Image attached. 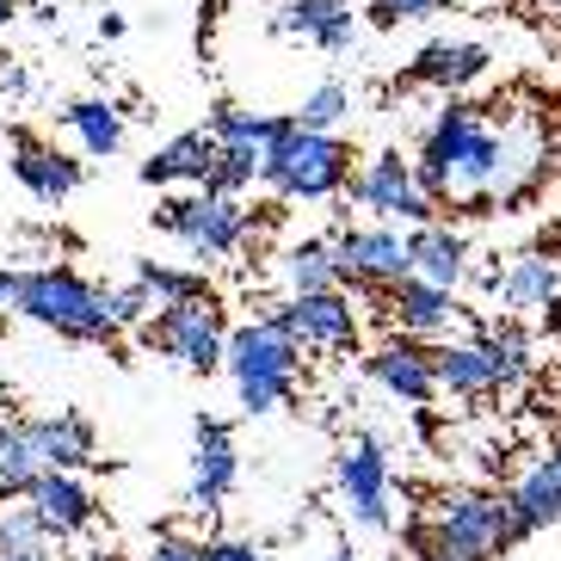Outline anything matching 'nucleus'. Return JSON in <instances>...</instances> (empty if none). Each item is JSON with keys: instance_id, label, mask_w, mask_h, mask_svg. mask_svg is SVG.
<instances>
[{"instance_id": "nucleus-1", "label": "nucleus", "mask_w": 561, "mask_h": 561, "mask_svg": "<svg viewBox=\"0 0 561 561\" xmlns=\"http://www.w3.org/2000/svg\"><path fill=\"white\" fill-rule=\"evenodd\" d=\"M494 105H462L450 100L445 112L420 136V180L438 204H469L488 210L500 198V173H506V117H488Z\"/></svg>"}, {"instance_id": "nucleus-2", "label": "nucleus", "mask_w": 561, "mask_h": 561, "mask_svg": "<svg viewBox=\"0 0 561 561\" xmlns=\"http://www.w3.org/2000/svg\"><path fill=\"white\" fill-rule=\"evenodd\" d=\"M506 543H518V518L494 488H450L426 525H408L413 561H494Z\"/></svg>"}, {"instance_id": "nucleus-3", "label": "nucleus", "mask_w": 561, "mask_h": 561, "mask_svg": "<svg viewBox=\"0 0 561 561\" xmlns=\"http://www.w3.org/2000/svg\"><path fill=\"white\" fill-rule=\"evenodd\" d=\"M297 364H302V340L284 328L278 314L248 321L229 333V377L234 396L248 413H278L297 396Z\"/></svg>"}, {"instance_id": "nucleus-4", "label": "nucleus", "mask_w": 561, "mask_h": 561, "mask_svg": "<svg viewBox=\"0 0 561 561\" xmlns=\"http://www.w3.org/2000/svg\"><path fill=\"white\" fill-rule=\"evenodd\" d=\"M93 450L100 445H93V426L81 413L7 420L0 426V494H32V481L50 469H87Z\"/></svg>"}, {"instance_id": "nucleus-5", "label": "nucleus", "mask_w": 561, "mask_h": 561, "mask_svg": "<svg viewBox=\"0 0 561 561\" xmlns=\"http://www.w3.org/2000/svg\"><path fill=\"white\" fill-rule=\"evenodd\" d=\"M260 180L278 198H333L352 180V149L333 130H309L302 117H284L278 136L265 142Z\"/></svg>"}, {"instance_id": "nucleus-6", "label": "nucleus", "mask_w": 561, "mask_h": 561, "mask_svg": "<svg viewBox=\"0 0 561 561\" xmlns=\"http://www.w3.org/2000/svg\"><path fill=\"white\" fill-rule=\"evenodd\" d=\"M13 309L37 328H56L62 340H112L117 321H112V297L100 284H87L81 272H19V290H13Z\"/></svg>"}, {"instance_id": "nucleus-7", "label": "nucleus", "mask_w": 561, "mask_h": 561, "mask_svg": "<svg viewBox=\"0 0 561 561\" xmlns=\"http://www.w3.org/2000/svg\"><path fill=\"white\" fill-rule=\"evenodd\" d=\"M154 222L167 234H180L198 260H222V253H234L248 241V210H241V198L210 192V185H198V198H167L154 210Z\"/></svg>"}, {"instance_id": "nucleus-8", "label": "nucleus", "mask_w": 561, "mask_h": 561, "mask_svg": "<svg viewBox=\"0 0 561 561\" xmlns=\"http://www.w3.org/2000/svg\"><path fill=\"white\" fill-rule=\"evenodd\" d=\"M149 346H161L173 364L185 370H216V364H229V328H222V309L216 297H198V302H161L149 328Z\"/></svg>"}, {"instance_id": "nucleus-9", "label": "nucleus", "mask_w": 561, "mask_h": 561, "mask_svg": "<svg viewBox=\"0 0 561 561\" xmlns=\"http://www.w3.org/2000/svg\"><path fill=\"white\" fill-rule=\"evenodd\" d=\"M352 198L364 210H377L382 222H438V198L426 192L420 180V161H401V149H382L377 161L364 167L358 180H352Z\"/></svg>"}, {"instance_id": "nucleus-10", "label": "nucleus", "mask_w": 561, "mask_h": 561, "mask_svg": "<svg viewBox=\"0 0 561 561\" xmlns=\"http://www.w3.org/2000/svg\"><path fill=\"white\" fill-rule=\"evenodd\" d=\"M272 314H278L309 352H352L358 346V333H364L346 290H302V297H290L284 309H272Z\"/></svg>"}, {"instance_id": "nucleus-11", "label": "nucleus", "mask_w": 561, "mask_h": 561, "mask_svg": "<svg viewBox=\"0 0 561 561\" xmlns=\"http://www.w3.org/2000/svg\"><path fill=\"white\" fill-rule=\"evenodd\" d=\"M340 500L358 525L382 530L389 525V457L370 432H358L346 450H340Z\"/></svg>"}, {"instance_id": "nucleus-12", "label": "nucleus", "mask_w": 561, "mask_h": 561, "mask_svg": "<svg viewBox=\"0 0 561 561\" xmlns=\"http://www.w3.org/2000/svg\"><path fill=\"white\" fill-rule=\"evenodd\" d=\"M333 248H340L346 284H358V290H389L413 272V241H401L396 229H346Z\"/></svg>"}, {"instance_id": "nucleus-13", "label": "nucleus", "mask_w": 561, "mask_h": 561, "mask_svg": "<svg viewBox=\"0 0 561 561\" xmlns=\"http://www.w3.org/2000/svg\"><path fill=\"white\" fill-rule=\"evenodd\" d=\"M364 370H370V382H382L396 401H408V408H420V401H432L445 389V382H438V352H426V340H408V333L370 352Z\"/></svg>"}, {"instance_id": "nucleus-14", "label": "nucleus", "mask_w": 561, "mask_h": 561, "mask_svg": "<svg viewBox=\"0 0 561 561\" xmlns=\"http://www.w3.org/2000/svg\"><path fill=\"white\" fill-rule=\"evenodd\" d=\"M382 309H389V321H396L408 340H438V333H450V321L462 314L457 297H450V284H432V278H420V272L389 284V290H382Z\"/></svg>"}, {"instance_id": "nucleus-15", "label": "nucleus", "mask_w": 561, "mask_h": 561, "mask_svg": "<svg viewBox=\"0 0 561 561\" xmlns=\"http://www.w3.org/2000/svg\"><path fill=\"white\" fill-rule=\"evenodd\" d=\"M241 481V457H234V438L222 420L198 413V457H192V506H222Z\"/></svg>"}, {"instance_id": "nucleus-16", "label": "nucleus", "mask_w": 561, "mask_h": 561, "mask_svg": "<svg viewBox=\"0 0 561 561\" xmlns=\"http://www.w3.org/2000/svg\"><path fill=\"white\" fill-rule=\"evenodd\" d=\"M272 25L314 50H352V37H358V13H352V0H284Z\"/></svg>"}, {"instance_id": "nucleus-17", "label": "nucleus", "mask_w": 561, "mask_h": 561, "mask_svg": "<svg viewBox=\"0 0 561 561\" xmlns=\"http://www.w3.org/2000/svg\"><path fill=\"white\" fill-rule=\"evenodd\" d=\"M13 173L37 204H62V198L81 192V161H68L62 149H44V142L25 136V130L13 136Z\"/></svg>"}, {"instance_id": "nucleus-18", "label": "nucleus", "mask_w": 561, "mask_h": 561, "mask_svg": "<svg viewBox=\"0 0 561 561\" xmlns=\"http://www.w3.org/2000/svg\"><path fill=\"white\" fill-rule=\"evenodd\" d=\"M25 506L44 518L50 537H75V530L93 525V494H87V481H75V469H50V476L32 481V494Z\"/></svg>"}, {"instance_id": "nucleus-19", "label": "nucleus", "mask_w": 561, "mask_h": 561, "mask_svg": "<svg viewBox=\"0 0 561 561\" xmlns=\"http://www.w3.org/2000/svg\"><path fill=\"white\" fill-rule=\"evenodd\" d=\"M488 62H494V56H488V44H426V50L413 56L408 62V81L413 87H438V93H462V87L469 81H481V75H488Z\"/></svg>"}, {"instance_id": "nucleus-20", "label": "nucleus", "mask_w": 561, "mask_h": 561, "mask_svg": "<svg viewBox=\"0 0 561 561\" xmlns=\"http://www.w3.org/2000/svg\"><path fill=\"white\" fill-rule=\"evenodd\" d=\"M216 142L210 130H185L173 136L167 149H154L142 161V185H210V167H216Z\"/></svg>"}, {"instance_id": "nucleus-21", "label": "nucleus", "mask_w": 561, "mask_h": 561, "mask_svg": "<svg viewBox=\"0 0 561 561\" xmlns=\"http://www.w3.org/2000/svg\"><path fill=\"white\" fill-rule=\"evenodd\" d=\"M506 494H512V518H518V537H537L543 525H556V518H561V462H556V450L530 462V469H525L518 481H512Z\"/></svg>"}, {"instance_id": "nucleus-22", "label": "nucleus", "mask_w": 561, "mask_h": 561, "mask_svg": "<svg viewBox=\"0 0 561 561\" xmlns=\"http://www.w3.org/2000/svg\"><path fill=\"white\" fill-rule=\"evenodd\" d=\"M438 382H445L450 396H500L506 389V377H500L494 364V346L488 340H469V346H438Z\"/></svg>"}, {"instance_id": "nucleus-23", "label": "nucleus", "mask_w": 561, "mask_h": 561, "mask_svg": "<svg viewBox=\"0 0 561 561\" xmlns=\"http://www.w3.org/2000/svg\"><path fill=\"white\" fill-rule=\"evenodd\" d=\"M408 241H413V272H420V278H432V284H450V290H457L462 272H469V241H462L450 222H420Z\"/></svg>"}, {"instance_id": "nucleus-24", "label": "nucleus", "mask_w": 561, "mask_h": 561, "mask_svg": "<svg viewBox=\"0 0 561 561\" xmlns=\"http://www.w3.org/2000/svg\"><path fill=\"white\" fill-rule=\"evenodd\" d=\"M500 297L512 309H549L561 297V260H549V253H518L506 265V278H500Z\"/></svg>"}, {"instance_id": "nucleus-25", "label": "nucleus", "mask_w": 561, "mask_h": 561, "mask_svg": "<svg viewBox=\"0 0 561 561\" xmlns=\"http://www.w3.org/2000/svg\"><path fill=\"white\" fill-rule=\"evenodd\" d=\"M284 284H290V297H302V290H340L346 284L340 248L333 241H297V248L284 253Z\"/></svg>"}, {"instance_id": "nucleus-26", "label": "nucleus", "mask_w": 561, "mask_h": 561, "mask_svg": "<svg viewBox=\"0 0 561 561\" xmlns=\"http://www.w3.org/2000/svg\"><path fill=\"white\" fill-rule=\"evenodd\" d=\"M62 124L81 136L87 154H117L124 149V112H117L112 100H75L62 112Z\"/></svg>"}, {"instance_id": "nucleus-27", "label": "nucleus", "mask_w": 561, "mask_h": 561, "mask_svg": "<svg viewBox=\"0 0 561 561\" xmlns=\"http://www.w3.org/2000/svg\"><path fill=\"white\" fill-rule=\"evenodd\" d=\"M0 561H50V530L32 506L0 512Z\"/></svg>"}, {"instance_id": "nucleus-28", "label": "nucleus", "mask_w": 561, "mask_h": 561, "mask_svg": "<svg viewBox=\"0 0 561 561\" xmlns=\"http://www.w3.org/2000/svg\"><path fill=\"white\" fill-rule=\"evenodd\" d=\"M265 167V149L260 142H222L216 149V167H210V192H229V198H241L253 180H260Z\"/></svg>"}, {"instance_id": "nucleus-29", "label": "nucleus", "mask_w": 561, "mask_h": 561, "mask_svg": "<svg viewBox=\"0 0 561 561\" xmlns=\"http://www.w3.org/2000/svg\"><path fill=\"white\" fill-rule=\"evenodd\" d=\"M278 124L284 117H260V112H248V105H216L210 112V136L216 142H272L278 136Z\"/></svg>"}, {"instance_id": "nucleus-30", "label": "nucleus", "mask_w": 561, "mask_h": 561, "mask_svg": "<svg viewBox=\"0 0 561 561\" xmlns=\"http://www.w3.org/2000/svg\"><path fill=\"white\" fill-rule=\"evenodd\" d=\"M136 278L149 284L154 302H198V297H210V284H204L198 272H173V265H154V260L136 265Z\"/></svg>"}, {"instance_id": "nucleus-31", "label": "nucleus", "mask_w": 561, "mask_h": 561, "mask_svg": "<svg viewBox=\"0 0 561 561\" xmlns=\"http://www.w3.org/2000/svg\"><path fill=\"white\" fill-rule=\"evenodd\" d=\"M488 346H494V364H500V377H506V389H518V382L537 370V358H530V333L518 328H494V333H481Z\"/></svg>"}, {"instance_id": "nucleus-32", "label": "nucleus", "mask_w": 561, "mask_h": 561, "mask_svg": "<svg viewBox=\"0 0 561 561\" xmlns=\"http://www.w3.org/2000/svg\"><path fill=\"white\" fill-rule=\"evenodd\" d=\"M346 112H352V93H346L340 81H321V87L309 93V100H302V112H297V117L309 124V130H333V124H340Z\"/></svg>"}, {"instance_id": "nucleus-33", "label": "nucleus", "mask_w": 561, "mask_h": 561, "mask_svg": "<svg viewBox=\"0 0 561 561\" xmlns=\"http://www.w3.org/2000/svg\"><path fill=\"white\" fill-rule=\"evenodd\" d=\"M112 297V321H117V333L124 328H149V309H161V302L149 297V284L136 278V284H124V290H105Z\"/></svg>"}, {"instance_id": "nucleus-34", "label": "nucleus", "mask_w": 561, "mask_h": 561, "mask_svg": "<svg viewBox=\"0 0 561 561\" xmlns=\"http://www.w3.org/2000/svg\"><path fill=\"white\" fill-rule=\"evenodd\" d=\"M438 0H370V25H382V32H396V25H408V19H426Z\"/></svg>"}, {"instance_id": "nucleus-35", "label": "nucleus", "mask_w": 561, "mask_h": 561, "mask_svg": "<svg viewBox=\"0 0 561 561\" xmlns=\"http://www.w3.org/2000/svg\"><path fill=\"white\" fill-rule=\"evenodd\" d=\"M142 561H210V549H204V543H185V537H161V543H154Z\"/></svg>"}, {"instance_id": "nucleus-36", "label": "nucleus", "mask_w": 561, "mask_h": 561, "mask_svg": "<svg viewBox=\"0 0 561 561\" xmlns=\"http://www.w3.org/2000/svg\"><path fill=\"white\" fill-rule=\"evenodd\" d=\"M210 561H265V556L248 543H210Z\"/></svg>"}, {"instance_id": "nucleus-37", "label": "nucleus", "mask_w": 561, "mask_h": 561, "mask_svg": "<svg viewBox=\"0 0 561 561\" xmlns=\"http://www.w3.org/2000/svg\"><path fill=\"white\" fill-rule=\"evenodd\" d=\"M13 290H19V272H0V309L13 302Z\"/></svg>"}, {"instance_id": "nucleus-38", "label": "nucleus", "mask_w": 561, "mask_h": 561, "mask_svg": "<svg viewBox=\"0 0 561 561\" xmlns=\"http://www.w3.org/2000/svg\"><path fill=\"white\" fill-rule=\"evenodd\" d=\"M543 321H549V333H561V297H556V302H549V309H543Z\"/></svg>"}, {"instance_id": "nucleus-39", "label": "nucleus", "mask_w": 561, "mask_h": 561, "mask_svg": "<svg viewBox=\"0 0 561 561\" xmlns=\"http://www.w3.org/2000/svg\"><path fill=\"white\" fill-rule=\"evenodd\" d=\"M7 19H13V0H0V32H7Z\"/></svg>"}, {"instance_id": "nucleus-40", "label": "nucleus", "mask_w": 561, "mask_h": 561, "mask_svg": "<svg viewBox=\"0 0 561 561\" xmlns=\"http://www.w3.org/2000/svg\"><path fill=\"white\" fill-rule=\"evenodd\" d=\"M328 561H352V549H340V556H328Z\"/></svg>"}, {"instance_id": "nucleus-41", "label": "nucleus", "mask_w": 561, "mask_h": 561, "mask_svg": "<svg viewBox=\"0 0 561 561\" xmlns=\"http://www.w3.org/2000/svg\"><path fill=\"white\" fill-rule=\"evenodd\" d=\"M549 450H556V462H561V438H556V445H549Z\"/></svg>"}, {"instance_id": "nucleus-42", "label": "nucleus", "mask_w": 561, "mask_h": 561, "mask_svg": "<svg viewBox=\"0 0 561 561\" xmlns=\"http://www.w3.org/2000/svg\"><path fill=\"white\" fill-rule=\"evenodd\" d=\"M0 333H7V309H0Z\"/></svg>"}, {"instance_id": "nucleus-43", "label": "nucleus", "mask_w": 561, "mask_h": 561, "mask_svg": "<svg viewBox=\"0 0 561 561\" xmlns=\"http://www.w3.org/2000/svg\"><path fill=\"white\" fill-rule=\"evenodd\" d=\"M543 7H561V0H543Z\"/></svg>"}]
</instances>
